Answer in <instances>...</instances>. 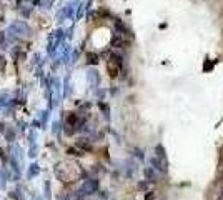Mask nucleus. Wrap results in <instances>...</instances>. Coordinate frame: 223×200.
<instances>
[{
    "label": "nucleus",
    "instance_id": "nucleus-1",
    "mask_svg": "<svg viewBox=\"0 0 223 200\" xmlns=\"http://www.w3.org/2000/svg\"><path fill=\"white\" fill-rule=\"evenodd\" d=\"M120 67H122V58L117 55H112L110 57V62H108V72L112 77H117V73H118Z\"/></svg>",
    "mask_w": 223,
    "mask_h": 200
},
{
    "label": "nucleus",
    "instance_id": "nucleus-2",
    "mask_svg": "<svg viewBox=\"0 0 223 200\" xmlns=\"http://www.w3.org/2000/svg\"><path fill=\"white\" fill-rule=\"evenodd\" d=\"M88 62L90 63H97V55L95 53H88Z\"/></svg>",
    "mask_w": 223,
    "mask_h": 200
}]
</instances>
